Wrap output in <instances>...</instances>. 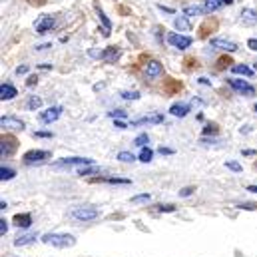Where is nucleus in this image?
Instances as JSON below:
<instances>
[{
	"label": "nucleus",
	"instance_id": "c03bdc74",
	"mask_svg": "<svg viewBox=\"0 0 257 257\" xmlns=\"http://www.w3.org/2000/svg\"><path fill=\"white\" fill-rule=\"evenodd\" d=\"M36 82H38V78H36V76H32V78H30V80H28V86H34V84H36Z\"/></svg>",
	"mask_w": 257,
	"mask_h": 257
},
{
	"label": "nucleus",
	"instance_id": "c9c22d12",
	"mask_svg": "<svg viewBox=\"0 0 257 257\" xmlns=\"http://www.w3.org/2000/svg\"><path fill=\"white\" fill-rule=\"evenodd\" d=\"M247 46H249L251 50H255V52H257V38H249V40H247Z\"/></svg>",
	"mask_w": 257,
	"mask_h": 257
},
{
	"label": "nucleus",
	"instance_id": "ddd939ff",
	"mask_svg": "<svg viewBox=\"0 0 257 257\" xmlns=\"http://www.w3.org/2000/svg\"><path fill=\"white\" fill-rule=\"evenodd\" d=\"M164 122V116L162 114H150V116H144V118H138L132 122V126H146V124H162Z\"/></svg>",
	"mask_w": 257,
	"mask_h": 257
},
{
	"label": "nucleus",
	"instance_id": "58836bf2",
	"mask_svg": "<svg viewBox=\"0 0 257 257\" xmlns=\"http://www.w3.org/2000/svg\"><path fill=\"white\" fill-rule=\"evenodd\" d=\"M26 72H28V66H18V68H16V74H18V76H20V74H26Z\"/></svg>",
	"mask_w": 257,
	"mask_h": 257
},
{
	"label": "nucleus",
	"instance_id": "4c0bfd02",
	"mask_svg": "<svg viewBox=\"0 0 257 257\" xmlns=\"http://www.w3.org/2000/svg\"><path fill=\"white\" fill-rule=\"evenodd\" d=\"M192 192H193V188H184V190L180 192V195H182V197H188V195H192Z\"/></svg>",
	"mask_w": 257,
	"mask_h": 257
},
{
	"label": "nucleus",
	"instance_id": "f03ea898",
	"mask_svg": "<svg viewBox=\"0 0 257 257\" xmlns=\"http://www.w3.org/2000/svg\"><path fill=\"white\" fill-rule=\"evenodd\" d=\"M94 162L90 158H64L60 162L54 164V168H86V166H92Z\"/></svg>",
	"mask_w": 257,
	"mask_h": 257
},
{
	"label": "nucleus",
	"instance_id": "79ce46f5",
	"mask_svg": "<svg viewBox=\"0 0 257 257\" xmlns=\"http://www.w3.org/2000/svg\"><path fill=\"white\" fill-rule=\"evenodd\" d=\"M203 134H217V128L215 126H207V128L203 130Z\"/></svg>",
	"mask_w": 257,
	"mask_h": 257
},
{
	"label": "nucleus",
	"instance_id": "bb28decb",
	"mask_svg": "<svg viewBox=\"0 0 257 257\" xmlns=\"http://www.w3.org/2000/svg\"><path fill=\"white\" fill-rule=\"evenodd\" d=\"M152 156H154V152L150 148H142V152H140V160L142 162H146V164L152 162Z\"/></svg>",
	"mask_w": 257,
	"mask_h": 257
},
{
	"label": "nucleus",
	"instance_id": "49530a36",
	"mask_svg": "<svg viewBox=\"0 0 257 257\" xmlns=\"http://www.w3.org/2000/svg\"><path fill=\"white\" fill-rule=\"evenodd\" d=\"M247 192H253V193H257V186H247Z\"/></svg>",
	"mask_w": 257,
	"mask_h": 257
},
{
	"label": "nucleus",
	"instance_id": "1a4fd4ad",
	"mask_svg": "<svg viewBox=\"0 0 257 257\" xmlns=\"http://www.w3.org/2000/svg\"><path fill=\"white\" fill-rule=\"evenodd\" d=\"M14 150H16V140H14V138H2V140H0V156H2V158L12 156Z\"/></svg>",
	"mask_w": 257,
	"mask_h": 257
},
{
	"label": "nucleus",
	"instance_id": "4be33fe9",
	"mask_svg": "<svg viewBox=\"0 0 257 257\" xmlns=\"http://www.w3.org/2000/svg\"><path fill=\"white\" fill-rule=\"evenodd\" d=\"M94 182H104V184H130V180H124V178H96Z\"/></svg>",
	"mask_w": 257,
	"mask_h": 257
},
{
	"label": "nucleus",
	"instance_id": "2f4dec72",
	"mask_svg": "<svg viewBox=\"0 0 257 257\" xmlns=\"http://www.w3.org/2000/svg\"><path fill=\"white\" fill-rule=\"evenodd\" d=\"M122 98L124 100H138L140 98V92H122Z\"/></svg>",
	"mask_w": 257,
	"mask_h": 257
},
{
	"label": "nucleus",
	"instance_id": "a18cd8bd",
	"mask_svg": "<svg viewBox=\"0 0 257 257\" xmlns=\"http://www.w3.org/2000/svg\"><path fill=\"white\" fill-rule=\"evenodd\" d=\"M116 128H120V130H126L128 126L124 124V122H116Z\"/></svg>",
	"mask_w": 257,
	"mask_h": 257
},
{
	"label": "nucleus",
	"instance_id": "f8f14e48",
	"mask_svg": "<svg viewBox=\"0 0 257 257\" xmlns=\"http://www.w3.org/2000/svg\"><path fill=\"white\" fill-rule=\"evenodd\" d=\"M0 126L6 130H24V122L18 120V118H14V116H2Z\"/></svg>",
	"mask_w": 257,
	"mask_h": 257
},
{
	"label": "nucleus",
	"instance_id": "7c9ffc66",
	"mask_svg": "<svg viewBox=\"0 0 257 257\" xmlns=\"http://www.w3.org/2000/svg\"><path fill=\"white\" fill-rule=\"evenodd\" d=\"M150 193H142V195H134L132 197V203H142V201H150Z\"/></svg>",
	"mask_w": 257,
	"mask_h": 257
},
{
	"label": "nucleus",
	"instance_id": "39448f33",
	"mask_svg": "<svg viewBox=\"0 0 257 257\" xmlns=\"http://www.w3.org/2000/svg\"><path fill=\"white\" fill-rule=\"evenodd\" d=\"M229 86H231L235 92H239V94L255 96V88H253L249 82H245V80H235V78H231V80H229Z\"/></svg>",
	"mask_w": 257,
	"mask_h": 257
},
{
	"label": "nucleus",
	"instance_id": "2eb2a0df",
	"mask_svg": "<svg viewBox=\"0 0 257 257\" xmlns=\"http://www.w3.org/2000/svg\"><path fill=\"white\" fill-rule=\"evenodd\" d=\"M160 74H162V64L158 60H150L146 66V76L148 78H158Z\"/></svg>",
	"mask_w": 257,
	"mask_h": 257
},
{
	"label": "nucleus",
	"instance_id": "e433bc0d",
	"mask_svg": "<svg viewBox=\"0 0 257 257\" xmlns=\"http://www.w3.org/2000/svg\"><path fill=\"white\" fill-rule=\"evenodd\" d=\"M158 152H160L162 156H170V154H174V150H170V148H160Z\"/></svg>",
	"mask_w": 257,
	"mask_h": 257
},
{
	"label": "nucleus",
	"instance_id": "a878e982",
	"mask_svg": "<svg viewBox=\"0 0 257 257\" xmlns=\"http://www.w3.org/2000/svg\"><path fill=\"white\" fill-rule=\"evenodd\" d=\"M28 110H38L40 106H42V100L40 98H36V96H30V100H28Z\"/></svg>",
	"mask_w": 257,
	"mask_h": 257
},
{
	"label": "nucleus",
	"instance_id": "f257e3e1",
	"mask_svg": "<svg viewBox=\"0 0 257 257\" xmlns=\"http://www.w3.org/2000/svg\"><path fill=\"white\" fill-rule=\"evenodd\" d=\"M42 241L46 245H54V247H62V249L64 247H72L76 243V239L72 235H68V233H46L42 237Z\"/></svg>",
	"mask_w": 257,
	"mask_h": 257
},
{
	"label": "nucleus",
	"instance_id": "09e8293b",
	"mask_svg": "<svg viewBox=\"0 0 257 257\" xmlns=\"http://www.w3.org/2000/svg\"><path fill=\"white\" fill-rule=\"evenodd\" d=\"M255 72H257V62H255Z\"/></svg>",
	"mask_w": 257,
	"mask_h": 257
},
{
	"label": "nucleus",
	"instance_id": "aec40b11",
	"mask_svg": "<svg viewBox=\"0 0 257 257\" xmlns=\"http://www.w3.org/2000/svg\"><path fill=\"white\" fill-rule=\"evenodd\" d=\"M34 239H36V233H24V235L16 237L14 245H16V247H24V245H30Z\"/></svg>",
	"mask_w": 257,
	"mask_h": 257
},
{
	"label": "nucleus",
	"instance_id": "9d476101",
	"mask_svg": "<svg viewBox=\"0 0 257 257\" xmlns=\"http://www.w3.org/2000/svg\"><path fill=\"white\" fill-rule=\"evenodd\" d=\"M211 46L213 48H219V50H225V52H235L237 50V44L231 42V40H225V38H213L211 40Z\"/></svg>",
	"mask_w": 257,
	"mask_h": 257
},
{
	"label": "nucleus",
	"instance_id": "de8ad7c7",
	"mask_svg": "<svg viewBox=\"0 0 257 257\" xmlns=\"http://www.w3.org/2000/svg\"><path fill=\"white\" fill-rule=\"evenodd\" d=\"M223 4H233V0H221Z\"/></svg>",
	"mask_w": 257,
	"mask_h": 257
},
{
	"label": "nucleus",
	"instance_id": "72a5a7b5",
	"mask_svg": "<svg viewBox=\"0 0 257 257\" xmlns=\"http://www.w3.org/2000/svg\"><path fill=\"white\" fill-rule=\"evenodd\" d=\"M225 166H227V168H229V170H233V172H241V166H239V164H237V162H227V164H225Z\"/></svg>",
	"mask_w": 257,
	"mask_h": 257
},
{
	"label": "nucleus",
	"instance_id": "f3484780",
	"mask_svg": "<svg viewBox=\"0 0 257 257\" xmlns=\"http://www.w3.org/2000/svg\"><path fill=\"white\" fill-rule=\"evenodd\" d=\"M170 114L176 116V118H186V116L190 114V106H188V104H174V106L170 108Z\"/></svg>",
	"mask_w": 257,
	"mask_h": 257
},
{
	"label": "nucleus",
	"instance_id": "9b49d317",
	"mask_svg": "<svg viewBox=\"0 0 257 257\" xmlns=\"http://www.w3.org/2000/svg\"><path fill=\"white\" fill-rule=\"evenodd\" d=\"M98 56H100L104 62H110V64H112V62H116V60L122 56V50L116 48V46H110V48H106L104 52H100Z\"/></svg>",
	"mask_w": 257,
	"mask_h": 257
},
{
	"label": "nucleus",
	"instance_id": "20e7f679",
	"mask_svg": "<svg viewBox=\"0 0 257 257\" xmlns=\"http://www.w3.org/2000/svg\"><path fill=\"white\" fill-rule=\"evenodd\" d=\"M56 26V18L54 16H40L38 20H36V34H46V32H50L52 28Z\"/></svg>",
	"mask_w": 257,
	"mask_h": 257
},
{
	"label": "nucleus",
	"instance_id": "7ed1b4c3",
	"mask_svg": "<svg viewBox=\"0 0 257 257\" xmlns=\"http://www.w3.org/2000/svg\"><path fill=\"white\" fill-rule=\"evenodd\" d=\"M72 215L78 221H90V219H96L98 217V209L96 207H76L72 211Z\"/></svg>",
	"mask_w": 257,
	"mask_h": 257
},
{
	"label": "nucleus",
	"instance_id": "a19ab883",
	"mask_svg": "<svg viewBox=\"0 0 257 257\" xmlns=\"http://www.w3.org/2000/svg\"><path fill=\"white\" fill-rule=\"evenodd\" d=\"M160 211H176L174 205H160Z\"/></svg>",
	"mask_w": 257,
	"mask_h": 257
},
{
	"label": "nucleus",
	"instance_id": "473e14b6",
	"mask_svg": "<svg viewBox=\"0 0 257 257\" xmlns=\"http://www.w3.org/2000/svg\"><path fill=\"white\" fill-rule=\"evenodd\" d=\"M128 114L124 112V110H114V112H110V118H126Z\"/></svg>",
	"mask_w": 257,
	"mask_h": 257
},
{
	"label": "nucleus",
	"instance_id": "423d86ee",
	"mask_svg": "<svg viewBox=\"0 0 257 257\" xmlns=\"http://www.w3.org/2000/svg\"><path fill=\"white\" fill-rule=\"evenodd\" d=\"M168 42H170L174 48H180V50H186V48L192 46V38H190V36H182V34H176V32H172V34L168 36Z\"/></svg>",
	"mask_w": 257,
	"mask_h": 257
},
{
	"label": "nucleus",
	"instance_id": "ea45409f",
	"mask_svg": "<svg viewBox=\"0 0 257 257\" xmlns=\"http://www.w3.org/2000/svg\"><path fill=\"white\" fill-rule=\"evenodd\" d=\"M36 138H52L50 132H36Z\"/></svg>",
	"mask_w": 257,
	"mask_h": 257
},
{
	"label": "nucleus",
	"instance_id": "37998d69",
	"mask_svg": "<svg viewBox=\"0 0 257 257\" xmlns=\"http://www.w3.org/2000/svg\"><path fill=\"white\" fill-rule=\"evenodd\" d=\"M239 207H241V209H255V205H253V203H241Z\"/></svg>",
	"mask_w": 257,
	"mask_h": 257
},
{
	"label": "nucleus",
	"instance_id": "dca6fc26",
	"mask_svg": "<svg viewBox=\"0 0 257 257\" xmlns=\"http://www.w3.org/2000/svg\"><path fill=\"white\" fill-rule=\"evenodd\" d=\"M16 96H18V92H16L14 86H10V84H2L0 86V100H12Z\"/></svg>",
	"mask_w": 257,
	"mask_h": 257
},
{
	"label": "nucleus",
	"instance_id": "c85d7f7f",
	"mask_svg": "<svg viewBox=\"0 0 257 257\" xmlns=\"http://www.w3.org/2000/svg\"><path fill=\"white\" fill-rule=\"evenodd\" d=\"M148 142H150L148 134H140V136L136 138V142H134V144H136L138 148H146V144H148Z\"/></svg>",
	"mask_w": 257,
	"mask_h": 257
},
{
	"label": "nucleus",
	"instance_id": "412c9836",
	"mask_svg": "<svg viewBox=\"0 0 257 257\" xmlns=\"http://www.w3.org/2000/svg\"><path fill=\"white\" fill-rule=\"evenodd\" d=\"M174 24H176V28L182 30V32H190V30H192V24L188 22L186 16H178V18L174 20Z\"/></svg>",
	"mask_w": 257,
	"mask_h": 257
},
{
	"label": "nucleus",
	"instance_id": "0eeeda50",
	"mask_svg": "<svg viewBox=\"0 0 257 257\" xmlns=\"http://www.w3.org/2000/svg\"><path fill=\"white\" fill-rule=\"evenodd\" d=\"M46 158H50V152H46V150H32V152H26L24 154V164H36V162H42V160H46Z\"/></svg>",
	"mask_w": 257,
	"mask_h": 257
},
{
	"label": "nucleus",
	"instance_id": "393cba45",
	"mask_svg": "<svg viewBox=\"0 0 257 257\" xmlns=\"http://www.w3.org/2000/svg\"><path fill=\"white\" fill-rule=\"evenodd\" d=\"M221 4H223L221 0H205V12H215L219 10Z\"/></svg>",
	"mask_w": 257,
	"mask_h": 257
},
{
	"label": "nucleus",
	"instance_id": "b1692460",
	"mask_svg": "<svg viewBox=\"0 0 257 257\" xmlns=\"http://www.w3.org/2000/svg\"><path fill=\"white\" fill-rule=\"evenodd\" d=\"M14 176H16V174H14V170H10V168H4V166L0 168V180H2V182H8V180H12Z\"/></svg>",
	"mask_w": 257,
	"mask_h": 257
},
{
	"label": "nucleus",
	"instance_id": "5701e85b",
	"mask_svg": "<svg viewBox=\"0 0 257 257\" xmlns=\"http://www.w3.org/2000/svg\"><path fill=\"white\" fill-rule=\"evenodd\" d=\"M231 70H233V74H243V76H251V74H253V70H251L249 66H245V64H243V66H241V64L233 66Z\"/></svg>",
	"mask_w": 257,
	"mask_h": 257
},
{
	"label": "nucleus",
	"instance_id": "c756f323",
	"mask_svg": "<svg viewBox=\"0 0 257 257\" xmlns=\"http://www.w3.org/2000/svg\"><path fill=\"white\" fill-rule=\"evenodd\" d=\"M118 160L124 162V164H130V162H134L136 158H134V154H130V152H120V154H118Z\"/></svg>",
	"mask_w": 257,
	"mask_h": 257
},
{
	"label": "nucleus",
	"instance_id": "6ab92c4d",
	"mask_svg": "<svg viewBox=\"0 0 257 257\" xmlns=\"http://www.w3.org/2000/svg\"><path fill=\"white\" fill-rule=\"evenodd\" d=\"M96 12H98V18H100V22L104 24V36H108V34H110V30H112V22L108 20V16L104 14V10H102L100 6H96Z\"/></svg>",
	"mask_w": 257,
	"mask_h": 257
},
{
	"label": "nucleus",
	"instance_id": "8fccbe9b",
	"mask_svg": "<svg viewBox=\"0 0 257 257\" xmlns=\"http://www.w3.org/2000/svg\"><path fill=\"white\" fill-rule=\"evenodd\" d=\"M255 112H257V104H255Z\"/></svg>",
	"mask_w": 257,
	"mask_h": 257
},
{
	"label": "nucleus",
	"instance_id": "a211bd4d",
	"mask_svg": "<svg viewBox=\"0 0 257 257\" xmlns=\"http://www.w3.org/2000/svg\"><path fill=\"white\" fill-rule=\"evenodd\" d=\"M241 18L245 24H257V10L253 8H243L241 10Z\"/></svg>",
	"mask_w": 257,
	"mask_h": 257
},
{
	"label": "nucleus",
	"instance_id": "4468645a",
	"mask_svg": "<svg viewBox=\"0 0 257 257\" xmlns=\"http://www.w3.org/2000/svg\"><path fill=\"white\" fill-rule=\"evenodd\" d=\"M14 225L16 227H22V229H28L32 225V215L30 213H18L14 217Z\"/></svg>",
	"mask_w": 257,
	"mask_h": 257
},
{
	"label": "nucleus",
	"instance_id": "f704fd0d",
	"mask_svg": "<svg viewBox=\"0 0 257 257\" xmlns=\"http://www.w3.org/2000/svg\"><path fill=\"white\" fill-rule=\"evenodd\" d=\"M6 231H8V223L4 219H0V235H4Z\"/></svg>",
	"mask_w": 257,
	"mask_h": 257
},
{
	"label": "nucleus",
	"instance_id": "6e6552de",
	"mask_svg": "<svg viewBox=\"0 0 257 257\" xmlns=\"http://www.w3.org/2000/svg\"><path fill=\"white\" fill-rule=\"evenodd\" d=\"M60 116H62V108H60V106H54V108H48V110L40 112V120H42L44 124H52V122H56Z\"/></svg>",
	"mask_w": 257,
	"mask_h": 257
},
{
	"label": "nucleus",
	"instance_id": "cd10ccee",
	"mask_svg": "<svg viewBox=\"0 0 257 257\" xmlns=\"http://www.w3.org/2000/svg\"><path fill=\"white\" fill-rule=\"evenodd\" d=\"M205 8H199V6H188L186 10H184V14L186 16H197V14H201Z\"/></svg>",
	"mask_w": 257,
	"mask_h": 257
}]
</instances>
